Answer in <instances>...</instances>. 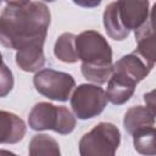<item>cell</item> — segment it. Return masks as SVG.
<instances>
[{
	"mask_svg": "<svg viewBox=\"0 0 156 156\" xmlns=\"http://www.w3.org/2000/svg\"><path fill=\"white\" fill-rule=\"evenodd\" d=\"M4 62H2V55H1V52H0V65H2Z\"/></svg>",
	"mask_w": 156,
	"mask_h": 156,
	"instance_id": "obj_23",
	"label": "cell"
},
{
	"mask_svg": "<svg viewBox=\"0 0 156 156\" xmlns=\"http://www.w3.org/2000/svg\"><path fill=\"white\" fill-rule=\"evenodd\" d=\"M82 74L89 82L101 85L107 83L112 74V63H85L82 62L80 66Z\"/></svg>",
	"mask_w": 156,
	"mask_h": 156,
	"instance_id": "obj_17",
	"label": "cell"
},
{
	"mask_svg": "<svg viewBox=\"0 0 156 156\" xmlns=\"http://www.w3.org/2000/svg\"><path fill=\"white\" fill-rule=\"evenodd\" d=\"M0 154H1V151H0Z\"/></svg>",
	"mask_w": 156,
	"mask_h": 156,
	"instance_id": "obj_26",
	"label": "cell"
},
{
	"mask_svg": "<svg viewBox=\"0 0 156 156\" xmlns=\"http://www.w3.org/2000/svg\"><path fill=\"white\" fill-rule=\"evenodd\" d=\"M33 84L39 94L55 101H67L76 87L74 78L66 72L52 68L39 69L33 77Z\"/></svg>",
	"mask_w": 156,
	"mask_h": 156,
	"instance_id": "obj_4",
	"label": "cell"
},
{
	"mask_svg": "<svg viewBox=\"0 0 156 156\" xmlns=\"http://www.w3.org/2000/svg\"><path fill=\"white\" fill-rule=\"evenodd\" d=\"M135 40L138 46L134 51L143 56L145 60L155 63V32L152 13L149 16L145 23L135 29Z\"/></svg>",
	"mask_w": 156,
	"mask_h": 156,
	"instance_id": "obj_13",
	"label": "cell"
},
{
	"mask_svg": "<svg viewBox=\"0 0 156 156\" xmlns=\"http://www.w3.org/2000/svg\"><path fill=\"white\" fill-rule=\"evenodd\" d=\"M51 13L39 1H29L22 6L6 5L0 13V43L18 50L30 43H45Z\"/></svg>",
	"mask_w": 156,
	"mask_h": 156,
	"instance_id": "obj_1",
	"label": "cell"
},
{
	"mask_svg": "<svg viewBox=\"0 0 156 156\" xmlns=\"http://www.w3.org/2000/svg\"><path fill=\"white\" fill-rule=\"evenodd\" d=\"M121 144V132L108 122L98 123L79 140L82 156H113Z\"/></svg>",
	"mask_w": 156,
	"mask_h": 156,
	"instance_id": "obj_3",
	"label": "cell"
},
{
	"mask_svg": "<svg viewBox=\"0 0 156 156\" xmlns=\"http://www.w3.org/2000/svg\"><path fill=\"white\" fill-rule=\"evenodd\" d=\"M135 87L136 84L133 80L112 71V74L107 80V89L105 93L110 102L113 105H123L133 96Z\"/></svg>",
	"mask_w": 156,
	"mask_h": 156,
	"instance_id": "obj_9",
	"label": "cell"
},
{
	"mask_svg": "<svg viewBox=\"0 0 156 156\" xmlns=\"http://www.w3.org/2000/svg\"><path fill=\"white\" fill-rule=\"evenodd\" d=\"M26 123L17 115L0 110V144H16L26 134Z\"/></svg>",
	"mask_w": 156,
	"mask_h": 156,
	"instance_id": "obj_10",
	"label": "cell"
},
{
	"mask_svg": "<svg viewBox=\"0 0 156 156\" xmlns=\"http://www.w3.org/2000/svg\"><path fill=\"white\" fill-rule=\"evenodd\" d=\"M119 17L129 30L138 29L150 16L149 0H117Z\"/></svg>",
	"mask_w": 156,
	"mask_h": 156,
	"instance_id": "obj_8",
	"label": "cell"
},
{
	"mask_svg": "<svg viewBox=\"0 0 156 156\" xmlns=\"http://www.w3.org/2000/svg\"><path fill=\"white\" fill-rule=\"evenodd\" d=\"M44 43H30L16 52V63L24 72H38L45 63Z\"/></svg>",
	"mask_w": 156,
	"mask_h": 156,
	"instance_id": "obj_11",
	"label": "cell"
},
{
	"mask_svg": "<svg viewBox=\"0 0 156 156\" xmlns=\"http://www.w3.org/2000/svg\"><path fill=\"white\" fill-rule=\"evenodd\" d=\"M0 4H1V0H0Z\"/></svg>",
	"mask_w": 156,
	"mask_h": 156,
	"instance_id": "obj_25",
	"label": "cell"
},
{
	"mask_svg": "<svg viewBox=\"0 0 156 156\" xmlns=\"http://www.w3.org/2000/svg\"><path fill=\"white\" fill-rule=\"evenodd\" d=\"M105 90L98 84H80L71 96V107L78 119H90L99 116L107 105Z\"/></svg>",
	"mask_w": 156,
	"mask_h": 156,
	"instance_id": "obj_5",
	"label": "cell"
},
{
	"mask_svg": "<svg viewBox=\"0 0 156 156\" xmlns=\"http://www.w3.org/2000/svg\"><path fill=\"white\" fill-rule=\"evenodd\" d=\"M154 94H155L154 90L150 91V93H147V94H145V95H144V100H145L146 106H147L149 108L156 111V108H155V98H154Z\"/></svg>",
	"mask_w": 156,
	"mask_h": 156,
	"instance_id": "obj_21",
	"label": "cell"
},
{
	"mask_svg": "<svg viewBox=\"0 0 156 156\" xmlns=\"http://www.w3.org/2000/svg\"><path fill=\"white\" fill-rule=\"evenodd\" d=\"M155 117L156 111L149 108L147 106H132L124 115L123 126L127 133L132 135L140 129L155 127Z\"/></svg>",
	"mask_w": 156,
	"mask_h": 156,
	"instance_id": "obj_12",
	"label": "cell"
},
{
	"mask_svg": "<svg viewBox=\"0 0 156 156\" xmlns=\"http://www.w3.org/2000/svg\"><path fill=\"white\" fill-rule=\"evenodd\" d=\"M155 127H149L145 129H140L135 132L133 135L134 149L143 155H155Z\"/></svg>",
	"mask_w": 156,
	"mask_h": 156,
	"instance_id": "obj_18",
	"label": "cell"
},
{
	"mask_svg": "<svg viewBox=\"0 0 156 156\" xmlns=\"http://www.w3.org/2000/svg\"><path fill=\"white\" fill-rule=\"evenodd\" d=\"M2 1V0H1ZM6 1L7 5H12V6H22V5H26L28 4L30 0H4Z\"/></svg>",
	"mask_w": 156,
	"mask_h": 156,
	"instance_id": "obj_22",
	"label": "cell"
},
{
	"mask_svg": "<svg viewBox=\"0 0 156 156\" xmlns=\"http://www.w3.org/2000/svg\"><path fill=\"white\" fill-rule=\"evenodd\" d=\"M15 84L13 74L11 69L5 65H0V98H5L10 94Z\"/></svg>",
	"mask_w": 156,
	"mask_h": 156,
	"instance_id": "obj_19",
	"label": "cell"
},
{
	"mask_svg": "<svg viewBox=\"0 0 156 156\" xmlns=\"http://www.w3.org/2000/svg\"><path fill=\"white\" fill-rule=\"evenodd\" d=\"M154 65L155 63L145 60L138 52L133 51L132 54L124 55L117 60L115 65H112V71L126 76L135 84H138L144 78H146V76L154 68Z\"/></svg>",
	"mask_w": 156,
	"mask_h": 156,
	"instance_id": "obj_7",
	"label": "cell"
},
{
	"mask_svg": "<svg viewBox=\"0 0 156 156\" xmlns=\"http://www.w3.org/2000/svg\"><path fill=\"white\" fill-rule=\"evenodd\" d=\"M78 60L85 63H112V49L105 37L96 30H84L76 35Z\"/></svg>",
	"mask_w": 156,
	"mask_h": 156,
	"instance_id": "obj_6",
	"label": "cell"
},
{
	"mask_svg": "<svg viewBox=\"0 0 156 156\" xmlns=\"http://www.w3.org/2000/svg\"><path fill=\"white\" fill-rule=\"evenodd\" d=\"M76 5L80 6V7H87V9H91V7H96L101 4L102 0H72Z\"/></svg>",
	"mask_w": 156,
	"mask_h": 156,
	"instance_id": "obj_20",
	"label": "cell"
},
{
	"mask_svg": "<svg viewBox=\"0 0 156 156\" xmlns=\"http://www.w3.org/2000/svg\"><path fill=\"white\" fill-rule=\"evenodd\" d=\"M44 1H48V2H52V1H55V0H44Z\"/></svg>",
	"mask_w": 156,
	"mask_h": 156,
	"instance_id": "obj_24",
	"label": "cell"
},
{
	"mask_svg": "<svg viewBox=\"0 0 156 156\" xmlns=\"http://www.w3.org/2000/svg\"><path fill=\"white\" fill-rule=\"evenodd\" d=\"M28 124L33 130H54L67 135L76 128V116L66 106H55L50 102L35 104L29 115Z\"/></svg>",
	"mask_w": 156,
	"mask_h": 156,
	"instance_id": "obj_2",
	"label": "cell"
},
{
	"mask_svg": "<svg viewBox=\"0 0 156 156\" xmlns=\"http://www.w3.org/2000/svg\"><path fill=\"white\" fill-rule=\"evenodd\" d=\"M102 22H104V27H105L107 35L113 40H124L130 33V30L124 27L119 17L116 1L106 6L104 15H102Z\"/></svg>",
	"mask_w": 156,
	"mask_h": 156,
	"instance_id": "obj_14",
	"label": "cell"
},
{
	"mask_svg": "<svg viewBox=\"0 0 156 156\" xmlns=\"http://www.w3.org/2000/svg\"><path fill=\"white\" fill-rule=\"evenodd\" d=\"M28 154L30 156H58L61 151L55 138L48 134H35L29 141Z\"/></svg>",
	"mask_w": 156,
	"mask_h": 156,
	"instance_id": "obj_15",
	"label": "cell"
},
{
	"mask_svg": "<svg viewBox=\"0 0 156 156\" xmlns=\"http://www.w3.org/2000/svg\"><path fill=\"white\" fill-rule=\"evenodd\" d=\"M74 41L76 35L73 33H62L54 45L55 56L65 63H76L78 61V55Z\"/></svg>",
	"mask_w": 156,
	"mask_h": 156,
	"instance_id": "obj_16",
	"label": "cell"
}]
</instances>
